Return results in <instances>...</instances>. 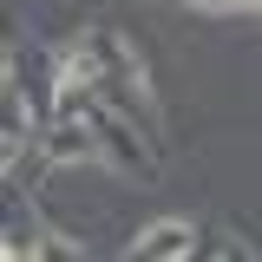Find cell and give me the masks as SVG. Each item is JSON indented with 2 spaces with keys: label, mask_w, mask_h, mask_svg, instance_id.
Here are the masks:
<instances>
[{
  "label": "cell",
  "mask_w": 262,
  "mask_h": 262,
  "mask_svg": "<svg viewBox=\"0 0 262 262\" xmlns=\"http://www.w3.org/2000/svg\"><path fill=\"white\" fill-rule=\"evenodd\" d=\"M92 118H53L46 125V164H92V158H105V144H98V131H85Z\"/></svg>",
  "instance_id": "cell-1"
},
{
  "label": "cell",
  "mask_w": 262,
  "mask_h": 262,
  "mask_svg": "<svg viewBox=\"0 0 262 262\" xmlns=\"http://www.w3.org/2000/svg\"><path fill=\"white\" fill-rule=\"evenodd\" d=\"M190 249H196V229H190V223H177V216H164V223H151L144 236H131V256H158V262L190 256Z\"/></svg>",
  "instance_id": "cell-2"
}]
</instances>
